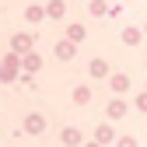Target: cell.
<instances>
[{
    "mask_svg": "<svg viewBox=\"0 0 147 147\" xmlns=\"http://www.w3.org/2000/svg\"><path fill=\"white\" fill-rule=\"evenodd\" d=\"M39 126H42V119H39V116H32V119H28V130H32V133H39Z\"/></svg>",
    "mask_w": 147,
    "mask_h": 147,
    "instance_id": "6da1fadb",
    "label": "cell"
}]
</instances>
